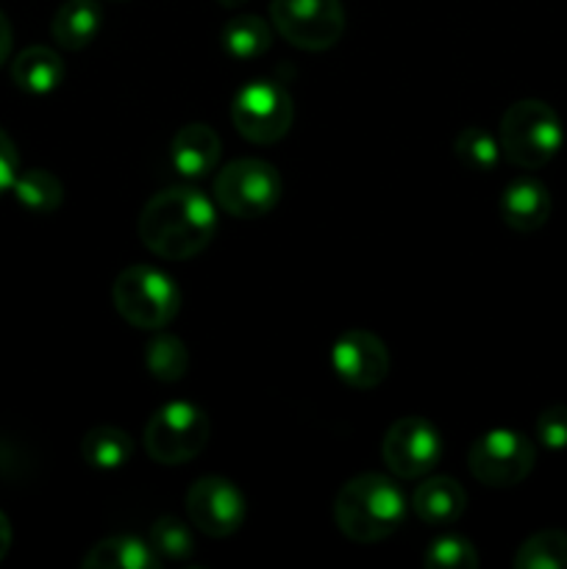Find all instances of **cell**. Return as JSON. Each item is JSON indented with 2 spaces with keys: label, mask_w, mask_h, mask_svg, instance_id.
I'll return each mask as SVG.
<instances>
[{
  "label": "cell",
  "mask_w": 567,
  "mask_h": 569,
  "mask_svg": "<svg viewBox=\"0 0 567 569\" xmlns=\"http://www.w3.org/2000/svg\"><path fill=\"white\" fill-rule=\"evenodd\" d=\"M534 465H537L534 442L511 428H495V431L481 433L467 453V467H470L472 478L493 489L517 487L531 476Z\"/></svg>",
  "instance_id": "obj_7"
},
{
  "label": "cell",
  "mask_w": 567,
  "mask_h": 569,
  "mask_svg": "<svg viewBox=\"0 0 567 569\" xmlns=\"http://www.w3.org/2000/svg\"><path fill=\"white\" fill-rule=\"evenodd\" d=\"M81 456L94 470H120L131 461L133 439L115 426L89 428L81 439Z\"/></svg>",
  "instance_id": "obj_19"
},
{
  "label": "cell",
  "mask_w": 567,
  "mask_h": 569,
  "mask_svg": "<svg viewBox=\"0 0 567 569\" xmlns=\"http://www.w3.org/2000/svg\"><path fill=\"white\" fill-rule=\"evenodd\" d=\"M209 433V415L200 406L189 400H172L150 415L142 442L156 465H187L203 453Z\"/></svg>",
  "instance_id": "obj_5"
},
{
  "label": "cell",
  "mask_w": 567,
  "mask_h": 569,
  "mask_svg": "<svg viewBox=\"0 0 567 569\" xmlns=\"http://www.w3.org/2000/svg\"><path fill=\"white\" fill-rule=\"evenodd\" d=\"M11 192H14L17 203L31 214H53L64 203V183L59 181V176L42 170V167L20 170Z\"/></svg>",
  "instance_id": "obj_21"
},
{
  "label": "cell",
  "mask_w": 567,
  "mask_h": 569,
  "mask_svg": "<svg viewBox=\"0 0 567 569\" xmlns=\"http://www.w3.org/2000/svg\"><path fill=\"white\" fill-rule=\"evenodd\" d=\"M284 192L281 172L265 159L228 161L215 178V200L226 214L256 220L270 214Z\"/></svg>",
  "instance_id": "obj_6"
},
{
  "label": "cell",
  "mask_w": 567,
  "mask_h": 569,
  "mask_svg": "<svg viewBox=\"0 0 567 569\" xmlns=\"http://www.w3.org/2000/svg\"><path fill=\"white\" fill-rule=\"evenodd\" d=\"M139 239L159 259L187 261L203 253L217 237V209L192 187L161 189L139 214Z\"/></svg>",
  "instance_id": "obj_1"
},
{
  "label": "cell",
  "mask_w": 567,
  "mask_h": 569,
  "mask_svg": "<svg viewBox=\"0 0 567 569\" xmlns=\"http://www.w3.org/2000/svg\"><path fill=\"white\" fill-rule=\"evenodd\" d=\"M384 465L398 478H422L442 456V437L426 417H400L387 428L381 442Z\"/></svg>",
  "instance_id": "obj_10"
},
{
  "label": "cell",
  "mask_w": 567,
  "mask_h": 569,
  "mask_svg": "<svg viewBox=\"0 0 567 569\" xmlns=\"http://www.w3.org/2000/svg\"><path fill=\"white\" fill-rule=\"evenodd\" d=\"M515 569H567V531H537L517 548Z\"/></svg>",
  "instance_id": "obj_22"
},
{
  "label": "cell",
  "mask_w": 567,
  "mask_h": 569,
  "mask_svg": "<svg viewBox=\"0 0 567 569\" xmlns=\"http://www.w3.org/2000/svg\"><path fill=\"white\" fill-rule=\"evenodd\" d=\"M150 548L159 559L170 561H183L195 553V537H192V522H183L178 517H159V520L150 526L148 537Z\"/></svg>",
  "instance_id": "obj_25"
},
{
  "label": "cell",
  "mask_w": 567,
  "mask_h": 569,
  "mask_svg": "<svg viewBox=\"0 0 567 569\" xmlns=\"http://www.w3.org/2000/svg\"><path fill=\"white\" fill-rule=\"evenodd\" d=\"M292 98L276 81H250L233 94L231 122L248 142H278L292 128Z\"/></svg>",
  "instance_id": "obj_9"
},
{
  "label": "cell",
  "mask_w": 567,
  "mask_h": 569,
  "mask_svg": "<svg viewBox=\"0 0 567 569\" xmlns=\"http://www.w3.org/2000/svg\"><path fill=\"white\" fill-rule=\"evenodd\" d=\"M331 367L348 387L376 389L389 376V350L372 331L350 328L331 345Z\"/></svg>",
  "instance_id": "obj_12"
},
{
  "label": "cell",
  "mask_w": 567,
  "mask_h": 569,
  "mask_svg": "<svg viewBox=\"0 0 567 569\" xmlns=\"http://www.w3.org/2000/svg\"><path fill=\"white\" fill-rule=\"evenodd\" d=\"M11 81L26 94H50L64 81V61L53 48L33 44L11 61Z\"/></svg>",
  "instance_id": "obj_17"
},
{
  "label": "cell",
  "mask_w": 567,
  "mask_h": 569,
  "mask_svg": "<svg viewBox=\"0 0 567 569\" xmlns=\"http://www.w3.org/2000/svg\"><path fill=\"white\" fill-rule=\"evenodd\" d=\"M83 569H159L161 559L153 553L150 542H142L128 533L106 537L89 548L81 559Z\"/></svg>",
  "instance_id": "obj_18"
},
{
  "label": "cell",
  "mask_w": 567,
  "mask_h": 569,
  "mask_svg": "<svg viewBox=\"0 0 567 569\" xmlns=\"http://www.w3.org/2000/svg\"><path fill=\"white\" fill-rule=\"evenodd\" d=\"M222 6H226V9H237V6H242L245 0H220Z\"/></svg>",
  "instance_id": "obj_31"
},
{
  "label": "cell",
  "mask_w": 567,
  "mask_h": 569,
  "mask_svg": "<svg viewBox=\"0 0 567 569\" xmlns=\"http://www.w3.org/2000/svg\"><path fill=\"white\" fill-rule=\"evenodd\" d=\"M145 367L150 376L161 383H176L189 370V350L176 333H159L148 342L145 350Z\"/></svg>",
  "instance_id": "obj_23"
},
{
  "label": "cell",
  "mask_w": 567,
  "mask_h": 569,
  "mask_svg": "<svg viewBox=\"0 0 567 569\" xmlns=\"http://www.w3.org/2000/svg\"><path fill=\"white\" fill-rule=\"evenodd\" d=\"M554 200L537 178H517L500 194V217L517 233H534L548 222Z\"/></svg>",
  "instance_id": "obj_13"
},
{
  "label": "cell",
  "mask_w": 567,
  "mask_h": 569,
  "mask_svg": "<svg viewBox=\"0 0 567 569\" xmlns=\"http://www.w3.org/2000/svg\"><path fill=\"white\" fill-rule=\"evenodd\" d=\"M11 539H14V531H11V520L3 515V511H0V561L9 556Z\"/></svg>",
  "instance_id": "obj_30"
},
{
  "label": "cell",
  "mask_w": 567,
  "mask_h": 569,
  "mask_svg": "<svg viewBox=\"0 0 567 569\" xmlns=\"http://www.w3.org/2000/svg\"><path fill=\"white\" fill-rule=\"evenodd\" d=\"M9 53H11V22L9 17L0 11V67L6 64Z\"/></svg>",
  "instance_id": "obj_29"
},
{
  "label": "cell",
  "mask_w": 567,
  "mask_h": 569,
  "mask_svg": "<svg viewBox=\"0 0 567 569\" xmlns=\"http://www.w3.org/2000/svg\"><path fill=\"white\" fill-rule=\"evenodd\" d=\"M334 520L350 542H381L404 526L406 498L392 478L381 472H361L339 489L334 500Z\"/></svg>",
  "instance_id": "obj_2"
},
{
  "label": "cell",
  "mask_w": 567,
  "mask_h": 569,
  "mask_svg": "<svg viewBox=\"0 0 567 569\" xmlns=\"http://www.w3.org/2000/svg\"><path fill=\"white\" fill-rule=\"evenodd\" d=\"M272 28L300 50L334 48L345 33V9L339 0H272Z\"/></svg>",
  "instance_id": "obj_8"
},
{
  "label": "cell",
  "mask_w": 567,
  "mask_h": 569,
  "mask_svg": "<svg viewBox=\"0 0 567 569\" xmlns=\"http://www.w3.org/2000/svg\"><path fill=\"white\" fill-rule=\"evenodd\" d=\"M537 439L548 450L567 448V406H548L537 417Z\"/></svg>",
  "instance_id": "obj_27"
},
{
  "label": "cell",
  "mask_w": 567,
  "mask_h": 569,
  "mask_svg": "<svg viewBox=\"0 0 567 569\" xmlns=\"http://www.w3.org/2000/svg\"><path fill=\"white\" fill-rule=\"evenodd\" d=\"M170 161L183 178H203L220 161V133L206 122H189L170 142Z\"/></svg>",
  "instance_id": "obj_14"
},
{
  "label": "cell",
  "mask_w": 567,
  "mask_h": 569,
  "mask_svg": "<svg viewBox=\"0 0 567 569\" xmlns=\"http://www.w3.org/2000/svg\"><path fill=\"white\" fill-rule=\"evenodd\" d=\"M100 28H103V9L98 0H64L50 22L53 42L64 50L89 48Z\"/></svg>",
  "instance_id": "obj_16"
},
{
  "label": "cell",
  "mask_w": 567,
  "mask_h": 569,
  "mask_svg": "<svg viewBox=\"0 0 567 569\" xmlns=\"http://www.w3.org/2000/svg\"><path fill=\"white\" fill-rule=\"evenodd\" d=\"M411 509L420 517L426 526L431 528H448L465 515L467 509V492L461 489L459 481L450 476H434L426 478L420 487L411 495Z\"/></svg>",
  "instance_id": "obj_15"
},
{
  "label": "cell",
  "mask_w": 567,
  "mask_h": 569,
  "mask_svg": "<svg viewBox=\"0 0 567 569\" xmlns=\"http://www.w3.org/2000/svg\"><path fill=\"white\" fill-rule=\"evenodd\" d=\"M17 176H20V153H17L14 139L0 131V194L11 192Z\"/></svg>",
  "instance_id": "obj_28"
},
{
  "label": "cell",
  "mask_w": 567,
  "mask_h": 569,
  "mask_svg": "<svg viewBox=\"0 0 567 569\" xmlns=\"http://www.w3.org/2000/svg\"><path fill=\"white\" fill-rule=\"evenodd\" d=\"M454 153L467 170L472 172H489L498 167L500 161V142L484 128L470 126L465 131L456 133L454 139Z\"/></svg>",
  "instance_id": "obj_24"
},
{
  "label": "cell",
  "mask_w": 567,
  "mask_h": 569,
  "mask_svg": "<svg viewBox=\"0 0 567 569\" xmlns=\"http://www.w3.org/2000/svg\"><path fill=\"white\" fill-rule=\"evenodd\" d=\"M498 142L500 153L511 164L523 167V170H537L559 153L561 142H565V128H561L554 106L537 98H526L504 111Z\"/></svg>",
  "instance_id": "obj_3"
},
{
  "label": "cell",
  "mask_w": 567,
  "mask_h": 569,
  "mask_svg": "<svg viewBox=\"0 0 567 569\" xmlns=\"http://www.w3.org/2000/svg\"><path fill=\"white\" fill-rule=\"evenodd\" d=\"M187 517L211 539L237 533L245 522V495L222 476H203L187 489Z\"/></svg>",
  "instance_id": "obj_11"
},
{
  "label": "cell",
  "mask_w": 567,
  "mask_h": 569,
  "mask_svg": "<svg viewBox=\"0 0 567 569\" xmlns=\"http://www.w3.org/2000/svg\"><path fill=\"white\" fill-rule=\"evenodd\" d=\"M220 44L231 59H239V61L259 59V56H265L267 50H270L272 31L261 17L237 14L222 26Z\"/></svg>",
  "instance_id": "obj_20"
},
{
  "label": "cell",
  "mask_w": 567,
  "mask_h": 569,
  "mask_svg": "<svg viewBox=\"0 0 567 569\" xmlns=\"http://www.w3.org/2000/svg\"><path fill=\"white\" fill-rule=\"evenodd\" d=\"M115 309L128 326L142 331H161L181 309V292L165 270L150 264H133L117 276L111 287Z\"/></svg>",
  "instance_id": "obj_4"
},
{
  "label": "cell",
  "mask_w": 567,
  "mask_h": 569,
  "mask_svg": "<svg viewBox=\"0 0 567 569\" xmlns=\"http://www.w3.org/2000/svg\"><path fill=\"white\" fill-rule=\"evenodd\" d=\"M428 569H476L478 550L461 533H439L422 553Z\"/></svg>",
  "instance_id": "obj_26"
}]
</instances>
